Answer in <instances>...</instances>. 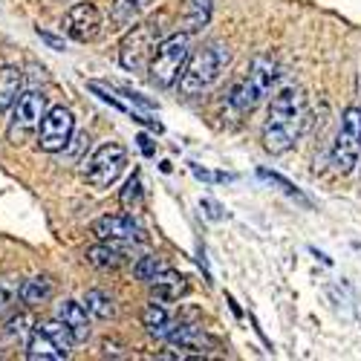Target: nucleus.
<instances>
[{
  "label": "nucleus",
  "instance_id": "13",
  "mask_svg": "<svg viewBox=\"0 0 361 361\" xmlns=\"http://www.w3.org/2000/svg\"><path fill=\"white\" fill-rule=\"evenodd\" d=\"M147 286H150V295H154L157 300H162V304H171V300H179L185 295V289H188V283H185V278L179 275V272H173V269H159V272L147 281Z\"/></svg>",
  "mask_w": 361,
  "mask_h": 361
},
{
  "label": "nucleus",
  "instance_id": "14",
  "mask_svg": "<svg viewBox=\"0 0 361 361\" xmlns=\"http://www.w3.org/2000/svg\"><path fill=\"white\" fill-rule=\"evenodd\" d=\"M87 87L93 90V93H96L102 102H107V104H113L116 110H122V113L133 116L136 122H142V125H150V128H154L157 133L162 130V125H159V122H154V118H145V113H142V110H139V107H136V104L128 99V93H122V96H118L116 90H110V87H107V84H102V81H90Z\"/></svg>",
  "mask_w": 361,
  "mask_h": 361
},
{
  "label": "nucleus",
  "instance_id": "8",
  "mask_svg": "<svg viewBox=\"0 0 361 361\" xmlns=\"http://www.w3.org/2000/svg\"><path fill=\"white\" fill-rule=\"evenodd\" d=\"M12 122H9V142L12 145H20L26 142V136L38 130V122L41 116L47 113V96L38 93V90H29V93H20L12 104Z\"/></svg>",
  "mask_w": 361,
  "mask_h": 361
},
{
  "label": "nucleus",
  "instance_id": "15",
  "mask_svg": "<svg viewBox=\"0 0 361 361\" xmlns=\"http://www.w3.org/2000/svg\"><path fill=\"white\" fill-rule=\"evenodd\" d=\"M142 321H145L147 336H154L157 341H165L173 333V329H176V324H179V321L171 318V312L165 310V304H162V300H157V298H150V304L145 307Z\"/></svg>",
  "mask_w": 361,
  "mask_h": 361
},
{
  "label": "nucleus",
  "instance_id": "32",
  "mask_svg": "<svg viewBox=\"0 0 361 361\" xmlns=\"http://www.w3.org/2000/svg\"><path fill=\"white\" fill-rule=\"evenodd\" d=\"M139 145H142V154H145V157H154V145H150L147 136H139Z\"/></svg>",
  "mask_w": 361,
  "mask_h": 361
},
{
  "label": "nucleus",
  "instance_id": "6",
  "mask_svg": "<svg viewBox=\"0 0 361 361\" xmlns=\"http://www.w3.org/2000/svg\"><path fill=\"white\" fill-rule=\"evenodd\" d=\"M159 41H162V20H145L125 35L122 47H118V61L130 73H142Z\"/></svg>",
  "mask_w": 361,
  "mask_h": 361
},
{
  "label": "nucleus",
  "instance_id": "31",
  "mask_svg": "<svg viewBox=\"0 0 361 361\" xmlns=\"http://www.w3.org/2000/svg\"><path fill=\"white\" fill-rule=\"evenodd\" d=\"M202 208H208V217H212V220H220V217H223V214H220V205L212 202V200H202Z\"/></svg>",
  "mask_w": 361,
  "mask_h": 361
},
{
  "label": "nucleus",
  "instance_id": "1",
  "mask_svg": "<svg viewBox=\"0 0 361 361\" xmlns=\"http://www.w3.org/2000/svg\"><path fill=\"white\" fill-rule=\"evenodd\" d=\"M307 122V99L298 87H283L272 96L269 116L263 122V147L269 154H286V150L300 139Z\"/></svg>",
  "mask_w": 361,
  "mask_h": 361
},
{
  "label": "nucleus",
  "instance_id": "28",
  "mask_svg": "<svg viewBox=\"0 0 361 361\" xmlns=\"http://www.w3.org/2000/svg\"><path fill=\"white\" fill-rule=\"evenodd\" d=\"M122 205L128 208V212H133V208L142 205V176H139V173H133V176L128 179V185H125V191H122Z\"/></svg>",
  "mask_w": 361,
  "mask_h": 361
},
{
  "label": "nucleus",
  "instance_id": "27",
  "mask_svg": "<svg viewBox=\"0 0 361 361\" xmlns=\"http://www.w3.org/2000/svg\"><path fill=\"white\" fill-rule=\"evenodd\" d=\"M257 176H260V179H266V183H272V185H278V188H281V191H283L286 197L298 200L300 205H310V200H307L304 194H300V191H298V188H295V185L289 183V179H283L281 173H275V171H266V168H260V171H257Z\"/></svg>",
  "mask_w": 361,
  "mask_h": 361
},
{
  "label": "nucleus",
  "instance_id": "22",
  "mask_svg": "<svg viewBox=\"0 0 361 361\" xmlns=\"http://www.w3.org/2000/svg\"><path fill=\"white\" fill-rule=\"evenodd\" d=\"M150 6V0H113V23L118 26H130L145 9Z\"/></svg>",
  "mask_w": 361,
  "mask_h": 361
},
{
  "label": "nucleus",
  "instance_id": "16",
  "mask_svg": "<svg viewBox=\"0 0 361 361\" xmlns=\"http://www.w3.org/2000/svg\"><path fill=\"white\" fill-rule=\"evenodd\" d=\"M55 318L73 333L75 344L90 338V318H87V310H84L81 304H75V300H64V304H58Z\"/></svg>",
  "mask_w": 361,
  "mask_h": 361
},
{
  "label": "nucleus",
  "instance_id": "4",
  "mask_svg": "<svg viewBox=\"0 0 361 361\" xmlns=\"http://www.w3.org/2000/svg\"><path fill=\"white\" fill-rule=\"evenodd\" d=\"M191 55V38L188 32H173L168 38H162L154 49L147 61V73H150V81L157 87H173L179 73H183L185 61Z\"/></svg>",
  "mask_w": 361,
  "mask_h": 361
},
{
  "label": "nucleus",
  "instance_id": "7",
  "mask_svg": "<svg viewBox=\"0 0 361 361\" xmlns=\"http://www.w3.org/2000/svg\"><path fill=\"white\" fill-rule=\"evenodd\" d=\"M128 168V147L118 142H104L96 154L84 162V179L93 188H110Z\"/></svg>",
  "mask_w": 361,
  "mask_h": 361
},
{
  "label": "nucleus",
  "instance_id": "9",
  "mask_svg": "<svg viewBox=\"0 0 361 361\" xmlns=\"http://www.w3.org/2000/svg\"><path fill=\"white\" fill-rule=\"evenodd\" d=\"M73 130H75L73 113L67 107H52L38 122V147L44 154H58V150H64L70 145Z\"/></svg>",
  "mask_w": 361,
  "mask_h": 361
},
{
  "label": "nucleus",
  "instance_id": "18",
  "mask_svg": "<svg viewBox=\"0 0 361 361\" xmlns=\"http://www.w3.org/2000/svg\"><path fill=\"white\" fill-rule=\"evenodd\" d=\"M212 12H214V0H185L183 6V29L191 35V32H202L212 20Z\"/></svg>",
  "mask_w": 361,
  "mask_h": 361
},
{
  "label": "nucleus",
  "instance_id": "2",
  "mask_svg": "<svg viewBox=\"0 0 361 361\" xmlns=\"http://www.w3.org/2000/svg\"><path fill=\"white\" fill-rule=\"evenodd\" d=\"M231 61V52L226 44H205L202 49H197L194 55H188V61L183 67V73H179V93L183 96H202L205 90H212L220 75L226 73Z\"/></svg>",
  "mask_w": 361,
  "mask_h": 361
},
{
  "label": "nucleus",
  "instance_id": "5",
  "mask_svg": "<svg viewBox=\"0 0 361 361\" xmlns=\"http://www.w3.org/2000/svg\"><path fill=\"white\" fill-rule=\"evenodd\" d=\"M329 159L338 173H353L361 162V104H350L341 113V128L336 133Z\"/></svg>",
  "mask_w": 361,
  "mask_h": 361
},
{
  "label": "nucleus",
  "instance_id": "20",
  "mask_svg": "<svg viewBox=\"0 0 361 361\" xmlns=\"http://www.w3.org/2000/svg\"><path fill=\"white\" fill-rule=\"evenodd\" d=\"M23 75L18 67H0V113H6L20 96Z\"/></svg>",
  "mask_w": 361,
  "mask_h": 361
},
{
  "label": "nucleus",
  "instance_id": "12",
  "mask_svg": "<svg viewBox=\"0 0 361 361\" xmlns=\"http://www.w3.org/2000/svg\"><path fill=\"white\" fill-rule=\"evenodd\" d=\"M165 341L176 355H208L212 350H217V341L194 324H176V329Z\"/></svg>",
  "mask_w": 361,
  "mask_h": 361
},
{
  "label": "nucleus",
  "instance_id": "25",
  "mask_svg": "<svg viewBox=\"0 0 361 361\" xmlns=\"http://www.w3.org/2000/svg\"><path fill=\"white\" fill-rule=\"evenodd\" d=\"M26 338H29V318L26 315L9 318V324L4 326V344L15 347V344H26Z\"/></svg>",
  "mask_w": 361,
  "mask_h": 361
},
{
  "label": "nucleus",
  "instance_id": "10",
  "mask_svg": "<svg viewBox=\"0 0 361 361\" xmlns=\"http://www.w3.org/2000/svg\"><path fill=\"white\" fill-rule=\"evenodd\" d=\"M64 32L78 41V44H90L96 41V35L102 32V12L96 4H75L67 15H64Z\"/></svg>",
  "mask_w": 361,
  "mask_h": 361
},
{
  "label": "nucleus",
  "instance_id": "19",
  "mask_svg": "<svg viewBox=\"0 0 361 361\" xmlns=\"http://www.w3.org/2000/svg\"><path fill=\"white\" fill-rule=\"evenodd\" d=\"M52 292H55V283H52V278H47V275H35V278H29V281H23L20 283V300L26 307H41V304H47V300L52 298Z\"/></svg>",
  "mask_w": 361,
  "mask_h": 361
},
{
  "label": "nucleus",
  "instance_id": "11",
  "mask_svg": "<svg viewBox=\"0 0 361 361\" xmlns=\"http://www.w3.org/2000/svg\"><path fill=\"white\" fill-rule=\"evenodd\" d=\"M93 234L107 243H145V231L130 214H107L93 223Z\"/></svg>",
  "mask_w": 361,
  "mask_h": 361
},
{
  "label": "nucleus",
  "instance_id": "26",
  "mask_svg": "<svg viewBox=\"0 0 361 361\" xmlns=\"http://www.w3.org/2000/svg\"><path fill=\"white\" fill-rule=\"evenodd\" d=\"M18 295H20V278L18 275H4L0 278V315L12 310Z\"/></svg>",
  "mask_w": 361,
  "mask_h": 361
},
{
  "label": "nucleus",
  "instance_id": "17",
  "mask_svg": "<svg viewBox=\"0 0 361 361\" xmlns=\"http://www.w3.org/2000/svg\"><path fill=\"white\" fill-rule=\"evenodd\" d=\"M67 355H70V353H64L49 336H44L41 329L29 333V338H26V358H29V361H61V358H67Z\"/></svg>",
  "mask_w": 361,
  "mask_h": 361
},
{
  "label": "nucleus",
  "instance_id": "24",
  "mask_svg": "<svg viewBox=\"0 0 361 361\" xmlns=\"http://www.w3.org/2000/svg\"><path fill=\"white\" fill-rule=\"evenodd\" d=\"M38 329H41V333H44V336H49V338H52V341H55L58 347H61L64 353H70V350H73V344H75L73 333H70V329H67V326H64L61 321H58V318H52V321L41 324Z\"/></svg>",
  "mask_w": 361,
  "mask_h": 361
},
{
  "label": "nucleus",
  "instance_id": "3",
  "mask_svg": "<svg viewBox=\"0 0 361 361\" xmlns=\"http://www.w3.org/2000/svg\"><path fill=\"white\" fill-rule=\"evenodd\" d=\"M281 81V67L275 58L269 55H257L252 67H249V75L240 78L231 93H228V107L237 110V113H252L257 104H263L269 96H272L275 84Z\"/></svg>",
  "mask_w": 361,
  "mask_h": 361
},
{
  "label": "nucleus",
  "instance_id": "23",
  "mask_svg": "<svg viewBox=\"0 0 361 361\" xmlns=\"http://www.w3.org/2000/svg\"><path fill=\"white\" fill-rule=\"evenodd\" d=\"M84 310L90 312V315H96V318H102V321H107V318H113L116 315V307H113V298L107 295V292H102V289H90L87 295H84Z\"/></svg>",
  "mask_w": 361,
  "mask_h": 361
},
{
  "label": "nucleus",
  "instance_id": "30",
  "mask_svg": "<svg viewBox=\"0 0 361 361\" xmlns=\"http://www.w3.org/2000/svg\"><path fill=\"white\" fill-rule=\"evenodd\" d=\"M38 35H41V41L49 44L52 49H64V41H61V38H55V35H49V32H38Z\"/></svg>",
  "mask_w": 361,
  "mask_h": 361
},
{
  "label": "nucleus",
  "instance_id": "29",
  "mask_svg": "<svg viewBox=\"0 0 361 361\" xmlns=\"http://www.w3.org/2000/svg\"><path fill=\"white\" fill-rule=\"evenodd\" d=\"M159 269H165V263H162L159 257H150V255H147V257H139V260H136L133 272H136V278H139V281H145V283H147L150 278H154V275L159 272Z\"/></svg>",
  "mask_w": 361,
  "mask_h": 361
},
{
  "label": "nucleus",
  "instance_id": "21",
  "mask_svg": "<svg viewBox=\"0 0 361 361\" xmlns=\"http://www.w3.org/2000/svg\"><path fill=\"white\" fill-rule=\"evenodd\" d=\"M87 263L96 266V269H118L125 263V252L116 249V243H107V240H102L99 246L87 249Z\"/></svg>",
  "mask_w": 361,
  "mask_h": 361
}]
</instances>
